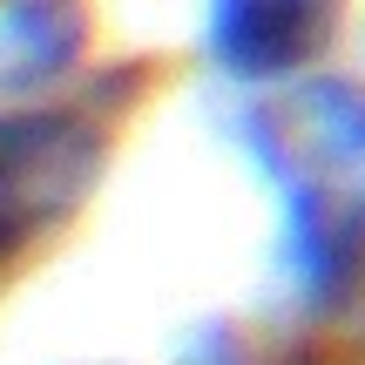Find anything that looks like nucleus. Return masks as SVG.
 <instances>
[{"label":"nucleus","instance_id":"nucleus-1","mask_svg":"<svg viewBox=\"0 0 365 365\" xmlns=\"http://www.w3.org/2000/svg\"><path fill=\"white\" fill-rule=\"evenodd\" d=\"M250 149L284 196V264L312 304H331L365 271V88L304 81L264 115Z\"/></svg>","mask_w":365,"mask_h":365},{"label":"nucleus","instance_id":"nucleus-2","mask_svg":"<svg viewBox=\"0 0 365 365\" xmlns=\"http://www.w3.org/2000/svg\"><path fill=\"white\" fill-rule=\"evenodd\" d=\"M108 135L68 108H7L0 115V271L54 237L102 182Z\"/></svg>","mask_w":365,"mask_h":365},{"label":"nucleus","instance_id":"nucleus-3","mask_svg":"<svg viewBox=\"0 0 365 365\" xmlns=\"http://www.w3.org/2000/svg\"><path fill=\"white\" fill-rule=\"evenodd\" d=\"M345 0H217L210 7V54L237 81H277L312 68L339 41Z\"/></svg>","mask_w":365,"mask_h":365},{"label":"nucleus","instance_id":"nucleus-4","mask_svg":"<svg viewBox=\"0 0 365 365\" xmlns=\"http://www.w3.org/2000/svg\"><path fill=\"white\" fill-rule=\"evenodd\" d=\"M88 48V7L81 0H7L0 7V81L7 88H48Z\"/></svg>","mask_w":365,"mask_h":365}]
</instances>
